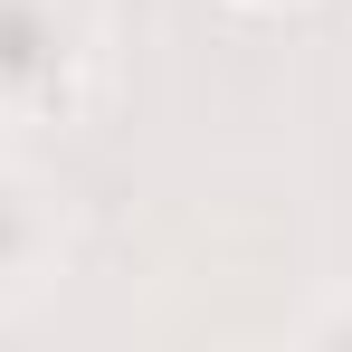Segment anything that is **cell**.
Listing matches in <instances>:
<instances>
[{
    "label": "cell",
    "mask_w": 352,
    "mask_h": 352,
    "mask_svg": "<svg viewBox=\"0 0 352 352\" xmlns=\"http://www.w3.org/2000/svg\"><path fill=\"white\" fill-rule=\"evenodd\" d=\"M105 19L86 0H0V133H58L96 105Z\"/></svg>",
    "instance_id": "obj_1"
},
{
    "label": "cell",
    "mask_w": 352,
    "mask_h": 352,
    "mask_svg": "<svg viewBox=\"0 0 352 352\" xmlns=\"http://www.w3.org/2000/svg\"><path fill=\"white\" fill-rule=\"evenodd\" d=\"M67 267V190L0 153V305H29Z\"/></svg>",
    "instance_id": "obj_2"
},
{
    "label": "cell",
    "mask_w": 352,
    "mask_h": 352,
    "mask_svg": "<svg viewBox=\"0 0 352 352\" xmlns=\"http://www.w3.org/2000/svg\"><path fill=\"white\" fill-rule=\"evenodd\" d=\"M295 343H352V286L314 295V305L295 314Z\"/></svg>",
    "instance_id": "obj_3"
},
{
    "label": "cell",
    "mask_w": 352,
    "mask_h": 352,
    "mask_svg": "<svg viewBox=\"0 0 352 352\" xmlns=\"http://www.w3.org/2000/svg\"><path fill=\"white\" fill-rule=\"evenodd\" d=\"M229 10H248V19H286V10H305V0H229Z\"/></svg>",
    "instance_id": "obj_4"
}]
</instances>
